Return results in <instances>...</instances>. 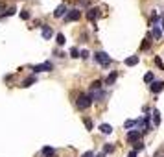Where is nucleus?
I'll list each match as a JSON object with an SVG mask.
<instances>
[{
  "label": "nucleus",
  "instance_id": "f257e3e1",
  "mask_svg": "<svg viewBox=\"0 0 164 157\" xmlns=\"http://www.w3.org/2000/svg\"><path fill=\"white\" fill-rule=\"evenodd\" d=\"M91 103H92V98L89 96V94H79V96H78V102H76V106H78V109H89L91 107Z\"/></svg>",
  "mask_w": 164,
  "mask_h": 157
},
{
  "label": "nucleus",
  "instance_id": "f03ea898",
  "mask_svg": "<svg viewBox=\"0 0 164 157\" xmlns=\"http://www.w3.org/2000/svg\"><path fill=\"white\" fill-rule=\"evenodd\" d=\"M94 59L100 63L102 67H109V65H111V57H109L107 52H96V54H94Z\"/></svg>",
  "mask_w": 164,
  "mask_h": 157
},
{
  "label": "nucleus",
  "instance_id": "7ed1b4c3",
  "mask_svg": "<svg viewBox=\"0 0 164 157\" xmlns=\"http://www.w3.org/2000/svg\"><path fill=\"white\" fill-rule=\"evenodd\" d=\"M52 68H53L52 63H41V65H33V67H31L33 72H50Z\"/></svg>",
  "mask_w": 164,
  "mask_h": 157
},
{
  "label": "nucleus",
  "instance_id": "20e7f679",
  "mask_svg": "<svg viewBox=\"0 0 164 157\" xmlns=\"http://www.w3.org/2000/svg\"><path fill=\"white\" fill-rule=\"evenodd\" d=\"M79 19V9H70V11L65 15V22H72V20Z\"/></svg>",
  "mask_w": 164,
  "mask_h": 157
},
{
  "label": "nucleus",
  "instance_id": "39448f33",
  "mask_svg": "<svg viewBox=\"0 0 164 157\" xmlns=\"http://www.w3.org/2000/svg\"><path fill=\"white\" fill-rule=\"evenodd\" d=\"M140 135H142V133H140L138 129H133V131H129V133H127V141H129V142H138Z\"/></svg>",
  "mask_w": 164,
  "mask_h": 157
},
{
  "label": "nucleus",
  "instance_id": "423d86ee",
  "mask_svg": "<svg viewBox=\"0 0 164 157\" xmlns=\"http://www.w3.org/2000/svg\"><path fill=\"white\" fill-rule=\"evenodd\" d=\"M149 89H151V92H160L162 89H164V81H151V85H149Z\"/></svg>",
  "mask_w": 164,
  "mask_h": 157
},
{
  "label": "nucleus",
  "instance_id": "0eeeda50",
  "mask_svg": "<svg viewBox=\"0 0 164 157\" xmlns=\"http://www.w3.org/2000/svg\"><path fill=\"white\" fill-rule=\"evenodd\" d=\"M98 17H100V9L98 7H91L89 11H87V19L89 20H96Z\"/></svg>",
  "mask_w": 164,
  "mask_h": 157
},
{
  "label": "nucleus",
  "instance_id": "6e6552de",
  "mask_svg": "<svg viewBox=\"0 0 164 157\" xmlns=\"http://www.w3.org/2000/svg\"><path fill=\"white\" fill-rule=\"evenodd\" d=\"M65 13H67V6L61 4V6H57V7H56V11H53V17L59 19V17H65Z\"/></svg>",
  "mask_w": 164,
  "mask_h": 157
},
{
  "label": "nucleus",
  "instance_id": "1a4fd4ad",
  "mask_svg": "<svg viewBox=\"0 0 164 157\" xmlns=\"http://www.w3.org/2000/svg\"><path fill=\"white\" fill-rule=\"evenodd\" d=\"M89 96H91L92 100H103V98H105V92H103V91H96V92L92 91Z\"/></svg>",
  "mask_w": 164,
  "mask_h": 157
},
{
  "label": "nucleus",
  "instance_id": "9d476101",
  "mask_svg": "<svg viewBox=\"0 0 164 157\" xmlns=\"http://www.w3.org/2000/svg\"><path fill=\"white\" fill-rule=\"evenodd\" d=\"M42 155L45 157H56V150L50 148V146H45V148H42Z\"/></svg>",
  "mask_w": 164,
  "mask_h": 157
},
{
  "label": "nucleus",
  "instance_id": "9b49d317",
  "mask_svg": "<svg viewBox=\"0 0 164 157\" xmlns=\"http://www.w3.org/2000/svg\"><path fill=\"white\" fill-rule=\"evenodd\" d=\"M151 37H155L157 41H159V39H162V31H160V28H159V26H153V30H151Z\"/></svg>",
  "mask_w": 164,
  "mask_h": 157
},
{
  "label": "nucleus",
  "instance_id": "f8f14e48",
  "mask_svg": "<svg viewBox=\"0 0 164 157\" xmlns=\"http://www.w3.org/2000/svg\"><path fill=\"white\" fill-rule=\"evenodd\" d=\"M137 63H138V56H131V57L125 59V65H127V67H135Z\"/></svg>",
  "mask_w": 164,
  "mask_h": 157
},
{
  "label": "nucleus",
  "instance_id": "ddd939ff",
  "mask_svg": "<svg viewBox=\"0 0 164 157\" xmlns=\"http://www.w3.org/2000/svg\"><path fill=\"white\" fill-rule=\"evenodd\" d=\"M100 131L105 133V135H109V133H113V126L111 124H102L100 126Z\"/></svg>",
  "mask_w": 164,
  "mask_h": 157
},
{
  "label": "nucleus",
  "instance_id": "4468645a",
  "mask_svg": "<svg viewBox=\"0 0 164 157\" xmlns=\"http://www.w3.org/2000/svg\"><path fill=\"white\" fill-rule=\"evenodd\" d=\"M116 78H118V74H116V72H111V74H109V76H107V80H105V83H107V85H113V83L116 81Z\"/></svg>",
  "mask_w": 164,
  "mask_h": 157
},
{
  "label": "nucleus",
  "instance_id": "2eb2a0df",
  "mask_svg": "<svg viewBox=\"0 0 164 157\" xmlns=\"http://www.w3.org/2000/svg\"><path fill=\"white\" fill-rule=\"evenodd\" d=\"M153 120H155V126L160 124V113H159V109H153Z\"/></svg>",
  "mask_w": 164,
  "mask_h": 157
},
{
  "label": "nucleus",
  "instance_id": "dca6fc26",
  "mask_svg": "<svg viewBox=\"0 0 164 157\" xmlns=\"http://www.w3.org/2000/svg\"><path fill=\"white\" fill-rule=\"evenodd\" d=\"M42 37H45V39H50V37H52V30H50L48 26L42 28Z\"/></svg>",
  "mask_w": 164,
  "mask_h": 157
},
{
  "label": "nucleus",
  "instance_id": "f3484780",
  "mask_svg": "<svg viewBox=\"0 0 164 157\" xmlns=\"http://www.w3.org/2000/svg\"><path fill=\"white\" fill-rule=\"evenodd\" d=\"M144 81H146V83H151V81H155V78H153V72H148V74L144 76Z\"/></svg>",
  "mask_w": 164,
  "mask_h": 157
},
{
  "label": "nucleus",
  "instance_id": "a211bd4d",
  "mask_svg": "<svg viewBox=\"0 0 164 157\" xmlns=\"http://www.w3.org/2000/svg\"><path fill=\"white\" fill-rule=\"evenodd\" d=\"M56 41H57V45H59V46H63V45H65V35H63V33H57Z\"/></svg>",
  "mask_w": 164,
  "mask_h": 157
},
{
  "label": "nucleus",
  "instance_id": "6ab92c4d",
  "mask_svg": "<svg viewBox=\"0 0 164 157\" xmlns=\"http://www.w3.org/2000/svg\"><path fill=\"white\" fill-rule=\"evenodd\" d=\"M100 87H102V81H100V80H96V81L92 83V91H100Z\"/></svg>",
  "mask_w": 164,
  "mask_h": 157
},
{
  "label": "nucleus",
  "instance_id": "aec40b11",
  "mask_svg": "<svg viewBox=\"0 0 164 157\" xmlns=\"http://www.w3.org/2000/svg\"><path fill=\"white\" fill-rule=\"evenodd\" d=\"M83 122H85V128H87V129H92V120H91V118H85Z\"/></svg>",
  "mask_w": 164,
  "mask_h": 157
},
{
  "label": "nucleus",
  "instance_id": "412c9836",
  "mask_svg": "<svg viewBox=\"0 0 164 157\" xmlns=\"http://www.w3.org/2000/svg\"><path fill=\"white\" fill-rule=\"evenodd\" d=\"M114 150V146L113 144H105V148H103V153H109V152H113Z\"/></svg>",
  "mask_w": 164,
  "mask_h": 157
},
{
  "label": "nucleus",
  "instance_id": "4be33fe9",
  "mask_svg": "<svg viewBox=\"0 0 164 157\" xmlns=\"http://www.w3.org/2000/svg\"><path fill=\"white\" fill-rule=\"evenodd\" d=\"M124 126H125V128L129 129V128H133V126H137V120H127V122H125Z\"/></svg>",
  "mask_w": 164,
  "mask_h": 157
},
{
  "label": "nucleus",
  "instance_id": "5701e85b",
  "mask_svg": "<svg viewBox=\"0 0 164 157\" xmlns=\"http://www.w3.org/2000/svg\"><path fill=\"white\" fill-rule=\"evenodd\" d=\"M70 56H72V57H79V50H78V48H72V50H70Z\"/></svg>",
  "mask_w": 164,
  "mask_h": 157
},
{
  "label": "nucleus",
  "instance_id": "b1692460",
  "mask_svg": "<svg viewBox=\"0 0 164 157\" xmlns=\"http://www.w3.org/2000/svg\"><path fill=\"white\" fill-rule=\"evenodd\" d=\"M33 81H35L33 78H30V80H24V83H22V87H30V85H31V83H33Z\"/></svg>",
  "mask_w": 164,
  "mask_h": 157
},
{
  "label": "nucleus",
  "instance_id": "393cba45",
  "mask_svg": "<svg viewBox=\"0 0 164 157\" xmlns=\"http://www.w3.org/2000/svg\"><path fill=\"white\" fill-rule=\"evenodd\" d=\"M140 150H144V144H142V142H137V144H135V152H140Z\"/></svg>",
  "mask_w": 164,
  "mask_h": 157
},
{
  "label": "nucleus",
  "instance_id": "a878e982",
  "mask_svg": "<svg viewBox=\"0 0 164 157\" xmlns=\"http://www.w3.org/2000/svg\"><path fill=\"white\" fill-rule=\"evenodd\" d=\"M79 57L87 59V57H89V52H87V50H81V52H79Z\"/></svg>",
  "mask_w": 164,
  "mask_h": 157
},
{
  "label": "nucleus",
  "instance_id": "bb28decb",
  "mask_svg": "<svg viewBox=\"0 0 164 157\" xmlns=\"http://www.w3.org/2000/svg\"><path fill=\"white\" fill-rule=\"evenodd\" d=\"M155 63H157V67H160V68L164 70V65H162V61H160V57H155Z\"/></svg>",
  "mask_w": 164,
  "mask_h": 157
},
{
  "label": "nucleus",
  "instance_id": "cd10ccee",
  "mask_svg": "<svg viewBox=\"0 0 164 157\" xmlns=\"http://www.w3.org/2000/svg\"><path fill=\"white\" fill-rule=\"evenodd\" d=\"M28 17H30V13H28V11H22V13H20V19H24V20H26Z\"/></svg>",
  "mask_w": 164,
  "mask_h": 157
},
{
  "label": "nucleus",
  "instance_id": "c85d7f7f",
  "mask_svg": "<svg viewBox=\"0 0 164 157\" xmlns=\"http://www.w3.org/2000/svg\"><path fill=\"white\" fill-rule=\"evenodd\" d=\"M81 157H94V152H85Z\"/></svg>",
  "mask_w": 164,
  "mask_h": 157
},
{
  "label": "nucleus",
  "instance_id": "c756f323",
  "mask_svg": "<svg viewBox=\"0 0 164 157\" xmlns=\"http://www.w3.org/2000/svg\"><path fill=\"white\" fill-rule=\"evenodd\" d=\"M13 13H15V7H9L7 11H6V15H13Z\"/></svg>",
  "mask_w": 164,
  "mask_h": 157
},
{
  "label": "nucleus",
  "instance_id": "7c9ffc66",
  "mask_svg": "<svg viewBox=\"0 0 164 157\" xmlns=\"http://www.w3.org/2000/svg\"><path fill=\"white\" fill-rule=\"evenodd\" d=\"M127 157H137V152H135V150H133V152H129V155H127Z\"/></svg>",
  "mask_w": 164,
  "mask_h": 157
},
{
  "label": "nucleus",
  "instance_id": "2f4dec72",
  "mask_svg": "<svg viewBox=\"0 0 164 157\" xmlns=\"http://www.w3.org/2000/svg\"><path fill=\"white\" fill-rule=\"evenodd\" d=\"M96 157H105V153H103V152H102V153H98V155H96Z\"/></svg>",
  "mask_w": 164,
  "mask_h": 157
},
{
  "label": "nucleus",
  "instance_id": "473e14b6",
  "mask_svg": "<svg viewBox=\"0 0 164 157\" xmlns=\"http://www.w3.org/2000/svg\"><path fill=\"white\" fill-rule=\"evenodd\" d=\"M162 30H164V22H162Z\"/></svg>",
  "mask_w": 164,
  "mask_h": 157
}]
</instances>
